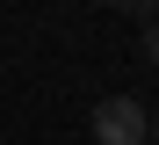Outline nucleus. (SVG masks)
<instances>
[{
    "label": "nucleus",
    "instance_id": "nucleus-1",
    "mask_svg": "<svg viewBox=\"0 0 159 145\" xmlns=\"http://www.w3.org/2000/svg\"><path fill=\"white\" fill-rule=\"evenodd\" d=\"M145 131H152V109L130 102V94H109L94 109V138L101 145H145Z\"/></svg>",
    "mask_w": 159,
    "mask_h": 145
},
{
    "label": "nucleus",
    "instance_id": "nucleus-2",
    "mask_svg": "<svg viewBox=\"0 0 159 145\" xmlns=\"http://www.w3.org/2000/svg\"><path fill=\"white\" fill-rule=\"evenodd\" d=\"M109 7L130 15V22H152V15H159V0H109Z\"/></svg>",
    "mask_w": 159,
    "mask_h": 145
},
{
    "label": "nucleus",
    "instance_id": "nucleus-3",
    "mask_svg": "<svg viewBox=\"0 0 159 145\" xmlns=\"http://www.w3.org/2000/svg\"><path fill=\"white\" fill-rule=\"evenodd\" d=\"M145 58H152V65H159V15L145 22Z\"/></svg>",
    "mask_w": 159,
    "mask_h": 145
},
{
    "label": "nucleus",
    "instance_id": "nucleus-4",
    "mask_svg": "<svg viewBox=\"0 0 159 145\" xmlns=\"http://www.w3.org/2000/svg\"><path fill=\"white\" fill-rule=\"evenodd\" d=\"M152 131H159V116H152Z\"/></svg>",
    "mask_w": 159,
    "mask_h": 145
}]
</instances>
